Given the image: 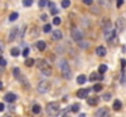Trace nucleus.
Wrapping results in <instances>:
<instances>
[{
	"label": "nucleus",
	"mask_w": 126,
	"mask_h": 117,
	"mask_svg": "<svg viewBox=\"0 0 126 117\" xmlns=\"http://www.w3.org/2000/svg\"><path fill=\"white\" fill-rule=\"evenodd\" d=\"M25 65H26L27 67H32V66L34 65V60H33V59H30V57H26V60H25Z\"/></svg>",
	"instance_id": "a211bd4d"
},
{
	"label": "nucleus",
	"mask_w": 126,
	"mask_h": 117,
	"mask_svg": "<svg viewBox=\"0 0 126 117\" xmlns=\"http://www.w3.org/2000/svg\"><path fill=\"white\" fill-rule=\"evenodd\" d=\"M4 48H5V44H4V43H2V41L0 40V54H1V52L4 51Z\"/></svg>",
	"instance_id": "e433bc0d"
},
{
	"label": "nucleus",
	"mask_w": 126,
	"mask_h": 117,
	"mask_svg": "<svg viewBox=\"0 0 126 117\" xmlns=\"http://www.w3.org/2000/svg\"><path fill=\"white\" fill-rule=\"evenodd\" d=\"M28 52H30V49H28V48H26V49L23 50V52H22V55H23L25 57H27V56H28Z\"/></svg>",
	"instance_id": "f704fd0d"
},
{
	"label": "nucleus",
	"mask_w": 126,
	"mask_h": 117,
	"mask_svg": "<svg viewBox=\"0 0 126 117\" xmlns=\"http://www.w3.org/2000/svg\"><path fill=\"white\" fill-rule=\"evenodd\" d=\"M95 52H97V55L98 56H105V54H107V50H105V48L104 46H98L97 49H95Z\"/></svg>",
	"instance_id": "ddd939ff"
},
{
	"label": "nucleus",
	"mask_w": 126,
	"mask_h": 117,
	"mask_svg": "<svg viewBox=\"0 0 126 117\" xmlns=\"http://www.w3.org/2000/svg\"><path fill=\"white\" fill-rule=\"evenodd\" d=\"M74 112H77L79 110H80V105L79 104H75V105H72V109H71Z\"/></svg>",
	"instance_id": "2f4dec72"
},
{
	"label": "nucleus",
	"mask_w": 126,
	"mask_h": 117,
	"mask_svg": "<svg viewBox=\"0 0 126 117\" xmlns=\"http://www.w3.org/2000/svg\"><path fill=\"white\" fill-rule=\"evenodd\" d=\"M32 111H33V114L38 115V114L41 112V106H39V105H33V106H32Z\"/></svg>",
	"instance_id": "4be33fe9"
},
{
	"label": "nucleus",
	"mask_w": 126,
	"mask_h": 117,
	"mask_svg": "<svg viewBox=\"0 0 126 117\" xmlns=\"http://www.w3.org/2000/svg\"><path fill=\"white\" fill-rule=\"evenodd\" d=\"M80 117H86V114H81V115H80Z\"/></svg>",
	"instance_id": "c03bdc74"
},
{
	"label": "nucleus",
	"mask_w": 126,
	"mask_h": 117,
	"mask_svg": "<svg viewBox=\"0 0 126 117\" xmlns=\"http://www.w3.org/2000/svg\"><path fill=\"white\" fill-rule=\"evenodd\" d=\"M47 114L49 116H59L60 114V104L59 103H50L47 105Z\"/></svg>",
	"instance_id": "f257e3e1"
},
{
	"label": "nucleus",
	"mask_w": 126,
	"mask_h": 117,
	"mask_svg": "<svg viewBox=\"0 0 126 117\" xmlns=\"http://www.w3.org/2000/svg\"><path fill=\"white\" fill-rule=\"evenodd\" d=\"M17 17H18V13H17V12H12V13L10 15V21H11V22H12V21H16Z\"/></svg>",
	"instance_id": "393cba45"
},
{
	"label": "nucleus",
	"mask_w": 126,
	"mask_h": 117,
	"mask_svg": "<svg viewBox=\"0 0 126 117\" xmlns=\"http://www.w3.org/2000/svg\"><path fill=\"white\" fill-rule=\"evenodd\" d=\"M123 4H124V0H118V1H116V7L123 6Z\"/></svg>",
	"instance_id": "c9c22d12"
},
{
	"label": "nucleus",
	"mask_w": 126,
	"mask_h": 117,
	"mask_svg": "<svg viewBox=\"0 0 126 117\" xmlns=\"http://www.w3.org/2000/svg\"><path fill=\"white\" fill-rule=\"evenodd\" d=\"M4 110H5V105H4V104H1V103H0V112H2V111H4Z\"/></svg>",
	"instance_id": "ea45409f"
},
{
	"label": "nucleus",
	"mask_w": 126,
	"mask_h": 117,
	"mask_svg": "<svg viewBox=\"0 0 126 117\" xmlns=\"http://www.w3.org/2000/svg\"><path fill=\"white\" fill-rule=\"evenodd\" d=\"M14 75H15V77L16 78H20V70H18L17 67L14 70Z\"/></svg>",
	"instance_id": "72a5a7b5"
},
{
	"label": "nucleus",
	"mask_w": 126,
	"mask_h": 117,
	"mask_svg": "<svg viewBox=\"0 0 126 117\" xmlns=\"http://www.w3.org/2000/svg\"><path fill=\"white\" fill-rule=\"evenodd\" d=\"M82 1H83L86 5H91V4L93 2V0H82Z\"/></svg>",
	"instance_id": "4c0bfd02"
},
{
	"label": "nucleus",
	"mask_w": 126,
	"mask_h": 117,
	"mask_svg": "<svg viewBox=\"0 0 126 117\" xmlns=\"http://www.w3.org/2000/svg\"><path fill=\"white\" fill-rule=\"evenodd\" d=\"M102 89H103V87H102V84H99V83L94 84V87H93V90H94V91H100Z\"/></svg>",
	"instance_id": "bb28decb"
},
{
	"label": "nucleus",
	"mask_w": 126,
	"mask_h": 117,
	"mask_svg": "<svg viewBox=\"0 0 126 117\" xmlns=\"http://www.w3.org/2000/svg\"><path fill=\"white\" fill-rule=\"evenodd\" d=\"M98 101H99V98H97V96H92V98H88L87 99V104L91 105V106L98 105Z\"/></svg>",
	"instance_id": "f8f14e48"
},
{
	"label": "nucleus",
	"mask_w": 126,
	"mask_h": 117,
	"mask_svg": "<svg viewBox=\"0 0 126 117\" xmlns=\"http://www.w3.org/2000/svg\"><path fill=\"white\" fill-rule=\"evenodd\" d=\"M104 37H105V39H107L108 41H110L111 39H114V37H115V31H114L111 27L105 28V29H104Z\"/></svg>",
	"instance_id": "423d86ee"
},
{
	"label": "nucleus",
	"mask_w": 126,
	"mask_h": 117,
	"mask_svg": "<svg viewBox=\"0 0 126 117\" xmlns=\"http://www.w3.org/2000/svg\"><path fill=\"white\" fill-rule=\"evenodd\" d=\"M60 68H61V75L66 79H71V76H72V72H71V68L67 64L66 60H63L60 62Z\"/></svg>",
	"instance_id": "7ed1b4c3"
},
{
	"label": "nucleus",
	"mask_w": 126,
	"mask_h": 117,
	"mask_svg": "<svg viewBox=\"0 0 126 117\" xmlns=\"http://www.w3.org/2000/svg\"><path fill=\"white\" fill-rule=\"evenodd\" d=\"M2 87H4V85H2V82H0V90L2 89Z\"/></svg>",
	"instance_id": "37998d69"
},
{
	"label": "nucleus",
	"mask_w": 126,
	"mask_h": 117,
	"mask_svg": "<svg viewBox=\"0 0 126 117\" xmlns=\"http://www.w3.org/2000/svg\"><path fill=\"white\" fill-rule=\"evenodd\" d=\"M37 65H38V68L42 71L45 76H50V75H51V66H50L45 60L39 59V60L37 61Z\"/></svg>",
	"instance_id": "f03ea898"
},
{
	"label": "nucleus",
	"mask_w": 126,
	"mask_h": 117,
	"mask_svg": "<svg viewBox=\"0 0 126 117\" xmlns=\"http://www.w3.org/2000/svg\"><path fill=\"white\" fill-rule=\"evenodd\" d=\"M48 5H49V7H50V12H51V15H56V13L59 12V10L55 7V4H54V2H49Z\"/></svg>",
	"instance_id": "2eb2a0df"
},
{
	"label": "nucleus",
	"mask_w": 126,
	"mask_h": 117,
	"mask_svg": "<svg viewBox=\"0 0 126 117\" xmlns=\"http://www.w3.org/2000/svg\"><path fill=\"white\" fill-rule=\"evenodd\" d=\"M10 54H11L12 56H18V55H20V49H18V48H12L11 51H10Z\"/></svg>",
	"instance_id": "412c9836"
},
{
	"label": "nucleus",
	"mask_w": 126,
	"mask_h": 117,
	"mask_svg": "<svg viewBox=\"0 0 126 117\" xmlns=\"http://www.w3.org/2000/svg\"><path fill=\"white\" fill-rule=\"evenodd\" d=\"M50 29H51V25H45V26L43 27V32H44V33L50 32Z\"/></svg>",
	"instance_id": "c85d7f7f"
},
{
	"label": "nucleus",
	"mask_w": 126,
	"mask_h": 117,
	"mask_svg": "<svg viewBox=\"0 0 126 117\" xmlns=\"http://www.w3.org/2000/svg\"><path fill=\"white\" fill-rule=\"evenodd\" d=\"M0 66H1V67L6 66V60H5L2 56H0Z\"/></svg>",
	"instance_id": "473e14b6"
},
{
	"label": "nucleus",
	"mask_w": 126,
	"mask_h": 117,
	"mask_svg": "<svg viewBox=\"0 0 126 117\" xmlns=\"http://www.w3.org/2000/svg\"><path fill=\"white\" fill-rule=\"evenodd\" d=\"M37 48L43 51V50H45V48H47V44H45V41H43V40H39V41H37Z\"/></svg>",
	"instance_id": "f3484780"
},
{
	"label": "nucleus",
	"mask_w": 126,
	"mask_h": 117,
	"mask_svg": "<svg viewBox=\"0 0 126 117\" xmlns=\"http://www.w3.org/2000/svg\"><path fill=\"white\" fill-rule=\"evenodd\" d=\"M60 23H61V18H60V17H54V18H53V25L59 26Z\"/></svg>",
	"instance_id": "a878e982"
},
{
	"label": "nucleus",
	"mask_w": 126,
	"mask_h": 117,
	"mask_svg": "<svg viewBox=\"0 0 126 117\" xmlns=\"http://www.w3.org/2000/svg\"><path fill=\"white\" fill-rule=\"evenodd\" d=\"M51 37H53V39H55V40H60V39H63V33L59 29H54L51 32Z\"/></svg>",
	"instance_id": "9d476101"
},
{
	"label": "nucleus",
	"mask_w": 126,
	"mask_h": 117,
	"mask_svg": "<svg viewBox=\"0 0 126 117\" xmlns=\"http://www.w3.org/2000/svg\"><path fill=\"white\" fill-rule=\"evenodd\" d=\"M41 20H42V21H47V15H45V13H43L42 16H41Z\"/></svg>",
	"instance_id": "79ce46f5"
},
{
	"label": "nucleus",
	"mask_w": 126,
	"mask_h": 117,
	"mask_svg": "<svg viewBox=\"0 0 126 117\" xmlns=\"http://www.w3.org/2000/svg\"><path fill=\"white\" fill-rule=\"evenodd\" d=\"M95 117H110L109 110L107 107H100L99 110L95 111Z\"/></svg>",
	"instance_id": "0eeeda50"
},
{
	"label": "nucleus",
	"mask_w": 126,
	"mask_h": 117,
	"mask_svg": "<svg viewBox=\"0 0 126 117\" xmlns=\"http://www.w3.org/2000/svg\"><path fill=\"white\" fill-rule=\"evenodd\" d=\"M86 80H87V78H86L84 75H80V76L77 77V83H79V84H84Z\"/></svg>",
	"instance_id": "aec40b11"
},
{
	"label": "nucleus",
	"mask_w": 126,
	"mask_h": 117,
	"mask_svg": "<svg viewBox=\"0 0 126 117\" xmlns=\"http://www.w3.org/2000/svg\"><path fill=\"white\" fill-rule=\"evenodd\" d=\"M17 32H18V28H17V27H14V28L11 29V32H10V34H9V41H12V40L16 39Z\"/></svg>",
	"instance_id": "9b49d317"
},
{
	"label": "nucleus",
	"mask_w": 126,
	"mask_h": 117,
	"mask_svg": "<svg viewBox=\"0 0 126 117\" xmlns=\"http://www.w3.org/2000/svg\"><path fill=\"white\" fill-rule=\"evenodd\" d=\"M49 2H48V0H39V2H38V5H39V7H44L45 5H48Z\"/></svg>",
	"instance_id": "c756f323"
},
{
	"label": "nucleus",
	"mask_w": 126,
	"mask_h": 117,
	"mask_svg": "<svg viewBox=\"0 0 126 117\" xmlns=\"http://www.w3.org/2000/svg\"><path fill=\"white\" fill-rule=\"evenodd\" d=\"M88 79H89L91 82H93V80H97V79H100V80H102V79H103V76H102V75L99 76V75H98L97 72H92Z\"/></svg>",
	"instance_id": "4468645a"
},
{
	"label": "nucleus",
	"mask_w": 126,
	"mask_h": 117,
	"mask_svg": "<svg viewBox=\"0 0 126 117\" xmlns=\"http://www.w3.org/2000/svg\"><path fill=\"white\" fill-rule=\"evenodd\" d=\"M88 93H89L88 89H80V90L77 91V98L86 99V98H88Z\"/></svg>",
	"instance_id": "1a4fd4ad"
},
{
	"label": "nucleus",
	"mask_w": 126,
	"mask_h": 117,
	"mask_svg": "<svg viewBox=\"0 0 126 117\" xmlns=\"http://www.w3.org/2000/svg\"><path fill=\"white\" fill-rule=\"evenodd\" d=\"M110 98H111V95H110V93H105V94L103 95V99H104L105 101H109V100H110Z\"/></svg>",
	"instance_id": "7c9ffc66"
},
{
	"label": "nucleus",
	"mask_w": 126,
	"mask_h": 117,
	"mask_svg": "<svg viewBox=\"0 0 126 117\" xmlns=\"http://www.w3.org/2000/svg\"><path fill=\"white\" fill-rule=\"evenodd\" d=\"M80 46H83V48H87V46H88V44H87V43H82V41H80Z\"/></svg>",
	"instance_id": "a19ab883"
},
{
	"label": "nucleus",
	"mask_w": 126,
	"mask_h": 117,
	"mask_svg": "<svg viewBox=\"0 0 126 117\" xmlns=\"http://www.w3.org/2000/svg\"><path fill=\"white\" fill-rule=\"evenodd\" d=\"M49 88H50V84H49V82H47V80H42L39 84H38V91L39 93H47L48 90H49Z\"/></svg>",
	"instance_id": "39448f33"
},
{
	"label": "nucleus",
	"mask_w": 126,
	"mask_h": 117,
	"mask_svg": "<svg viewBox=\"0 0 126 117\" xmlns=\"http://www.w3.org/2000/svg\"><path fill=\"white\" fill-rule=\"evenodd\" d=\"M121 106H123V104H121L120 100H115L114 104H113V109H114L115 111H119V110L121 109Z\"/></svg>",
	"instance_id": "dca6fc26"
},
{
	"label": "nucleus",
	"mask_w": 126,
	"mask_h": 117,
	"mask_svg": "<svg viewBox=\"0 0 126 117\" xmlns=\"http://www.w3.org/2000/svg\"><path fill=\"white\" fill-rule=\"evenodd\" d=\"M107 70H108V66H107V65H104V64L99 65V67H98V71H99V73H100V75H102V73H105V72H107Z\"/></svg>",
	"instance_id": "6ab92c4d"
},
{
	"label": "nucleus",
	"mask_w": 126,
	"mask_h": 117,
	"mask_svg": "<svg viewBox=\"0 0 126 117\" xmlns=\"http://www.w3.org/2000/svg\"><path fill=\"white\" fill-rule=\"evenodd\" d=\"M22 4H23V6L28 7V6H31V5L33 4V0H23V1H22Z\"/></svg>",
	"instance_id": "cd10ccee"
},
{
	"label": "nucleus",
	"mask_w": 126,
	"mask_h": 117,
	"mask_svg": "<svg viewBox=\"0 0 126 117\" xmlns=\"http://www.w3.org/2000/svg\"><path fill=\"white\" fill-rule=\"evenodd\" d=\"M9 117H11V116H9Z\"/></svg>",
	"instance_id": "a18cd8bd"
},
{
	"label": "nucleus",
	"mask_w": 126,
	"mask_h": 117,
	"mask_svg": "<svg viewBox=\"0 0 126 117\" xmlns=\"http://www.w3.org/2000/svg\"><path fill=\"white\" fill-rule=\"evenodd\" d=\"M61 117H70V115L67 114V110H65V111H64V114L61 115Z\"/></svg>",
	"instance_id": "58836bf2"
},
{
	"label": "nucleus",
	"mask_w": 126,
	"mask_h": 117,
	"mask_svg": "<svg viewBox=\"0 0 126 117\" xmlns=\"http://www.w3.org/2000/svg\"><path fill=\"white\" fill-rule=\"evenodd\" d=\"M70 5H71V0H63V1H61V6H63L64 9L69 7Z\"/></svg>",
	"instance_id": "b1692460"
},
{
	"label": "nucleus",
	"mask_w": 126,
	"mask_h": 117,
	"mask_svg": "<svg viewBox=\"0 0 126 117\" xmlns=\"http://www.w3.org/2000/svg\"><path fill=\"white\" fill-rule=\"evenodd\" d=\"M71 37L76 41H82L83 40V33L81 32V29H79L76 27H72L71 28Z\"/></svg>",
	"instance_id": "20e7f679"
},
{
	"label": "nucleus",
	"mask_w": 126,
	"mask_h": 117,
	"mask_svg": "<svg viewBox=\"0 0 126 117\" xmlns=\"http://www.w3.org/2000/svg\"><path fill=\"white\" fill-rule=\"evenodd\" d=\"M4 99H5V101H7V103H14V101L17 99V95L14 94V93H7V94H5Z\"/></svg>",
	"instance_id": "6e6552de"
},
{
	"label": "nucleus",
	"mask_w": 126,
	"mask_h": 117,
	"mask_svg": "<svg viewBox=\"0 0 126 117\" xmlns=\"http://www.w3.org/2000/svg\"><path fill=\"white\" fill-rule=\"evenodd\" d=\"M116 25H118V27H119L120 29H123V28L125 27V23H124V18H119V20H118V22H116Z\"/></svg>",
	"instance_id": "5701e85b"
}]
</instances>
